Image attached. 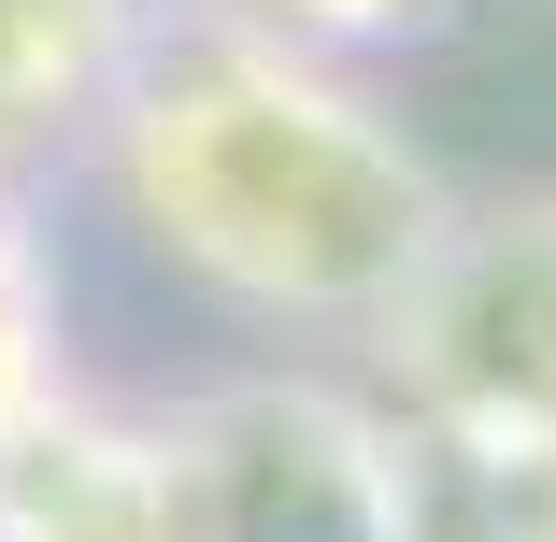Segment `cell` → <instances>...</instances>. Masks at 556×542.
<instances>
[{
    "label": "cell",
    "mask_w": 556,
    "mask_h": 542,
    "mask_svg": "<svg viewBox=\"0 0 556 542\" xmlns=\"http://www.w3.org/2000/svg\"><path fill=\"white\" fill-rule=\"evenodd\" d=\"M0 542H186L157 414H100L86 386L0 443Z\"/></svg>",
    "instance_id": "obj_3"
},
{
    "label": "cell",
    "mask_w": 556,
    "mask_h": 542,
    "mask_svg": "<svg viewBox=\"0 0 556 542\" xmlns=\"http://www.w3.org/2000/svg\"><path fill=\"white\" fill-rule=\"evenodd\" d=\"M229 15H257V29H286V43H314V58H386V43H442L457 29V0H229Z\"/></svg>",
    "instance_id": "obj_5"
},
{
    "label": "cell",
    "mask_w": 556,
    "mask_h": 542,
    "mask_svg": "<svg viewBox=\"0 0 556 542\" xmlns=\"http://www.w3.org/2000/svg\"><path fill=\"white\" fill-rule=\"evenodd\" d=\"M143 272L257 343L357 357L457 229V186L386 115L357 58H314L229 0H157V29L86 143Z\"/></svg>",
    "instance_id": "obj_1"
},
{
    "label": "cell",
    "mask_w": 556,
    "mask_h": 542,
    "mask_svg": "<svg viewBox=\"0 0 556 542\" xmlns=\"http://www.w3.org/2000/svg\"><path fill=\"white\" fill-rule=\"evenodd\" d=\"M157 0H0V186L86 172Z\"/></svg>",
    "instance_id": "obj_2"
},
{
    "label": "cell",
    "mask_w": 556,
    "mask_h": 542,
    "mask_svg": "<svg viewBox=\"0 0 556 542\" xmlns=\"http://www.w3.org/2000/svg\"><path fill=\"white\" fill-rule=\"evenodd\" d=\"M72 400V286H58V229L43 186H0V443L43 428Z\"/></svg>",
    "instance_id": "obj_4"
}]
</instances>
